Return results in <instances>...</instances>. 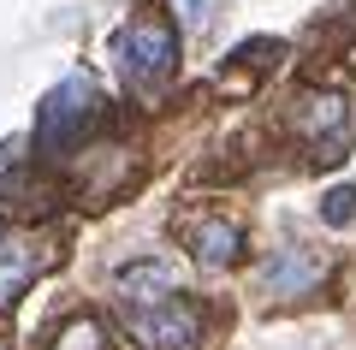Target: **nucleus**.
Segmentation results:
<instances>
[{"mask_svg": "<svg viewBox=\"0 0 356 350\" xmlns=\"http://www.w3.org/2000/svg\"><path fill=\"white\" fill-rule=\"evenodd\" d=\"M297 131H303L309 154H315L321 166H339L344 154H350V107H344L339 95H309L303 107H297Z\"/></svg>", "mask_w": 356, "mask_h": 350, "instance_id": "7ed1b4c3", "label": "nucleus"}, {"mask_svg": "<svg viewBox=\"0 0 356 350\" xmlns=\"http://www.w3.org/2000/svg\"><path fill=\"white\" fill-rule=\"evenodd\" d=\"M95 119V77L89 72H72L42 95L36 107V149L42 154H65L83 143V125Z\"/></svg>", "mask_w": 356, "mask_h": 350, "instance_id": "f257e3e1", "label": "nucleus"}, {"mask_svg": "<svg viewBox=\"0 0 356 350\" xmlns=\"http://www.w3.org/2000/svg\"><path fill=\"white\" fill-rule=\"evenodd\" d=\"M191 255H196V267L220 273V267H232L243 255V232L232 220H202V225H191Z\"/></svg>", "mask_w": 356, "mask_h": 350, "instance_id": "0eeeda50", "label": "nucleus"}, {"mask_svg": "<svg viewBox=\"0 0 356 350\" xmlns=\"http://www.w3.org/2000/svg\"><path fill=\"white\" fill-rule=\"evenodd\" d=\"M36 273H42V250H36V244H24V238L0 244V309H13V303L30 291Z\"/></svg>", "mask_w": 356, "mask_h": 350, "instance_id": "6e6552de", "label": "nucleus"}, {"mask_svg": "<svg viewBox=\"0 0 356 350\" xmlns=\"http://www.w3.org/2000/svg\"><path fill=\"white\" fill-rule=\"evenodd\" d=\"M178 297V267L172 262H131L119 273V303L131 309H161V303Z\"/></svg>", "mask_w": 356, "mask_h": 350, "instance_id": "423d86ee", "label": "nucleus"}, {"mask_svg": "<svg viewBox=\"0 0 356 350\" xmlns=\"http://www.w3.org/2000/svg\"><path fill=\"white\" fill-rule=\"evenodd\" d=\"M321 220H327V225H350V220H356V184L327 190V202H321Z\"/></svg>", "mask_w": 356, "mask_h": 350, "instance_id": "9b49d317", "label": "nucleus"}, {"mask_svg": "<svg viewBox=\"0 0 356 350\" xmlns=\"http://www.w3.org/2000/svg\"><path fill=\"white\" fill-rule=\"evenodd\" d=\"M214 13H220V0H172V18H178L184 36H202L214 24Z\"/></svg>", "mask_w": 356, "mask_h": 350, "instance_id": "9d476101", "label": "nucleus"}, {"mask_svg": "<svg viewBox=\"0 0 356 350\" xmlns=\"http://www.w3.org/2000/svg\"><path fill=\"white\" fill-rule=\"evenodd\" d=\"M321 273H327V262L309 244H285V250H273L261 262V291L267 297H309L321 285Z\"/></svg>", "mask_w": 356, "mask_h": 350, "instance_id": "39448f33", "label": "nucleus"}, {"mask_svg": "<svg viewBox=\"0 0 356 350\" xmlns=\"http://www.w3.org/2000/svg\"><path fill=\"white\" fill-rule=\"evenodd\" d=\"M119 65H125V83H161L178 65V42L161 18H131L119 30Z\"/></svg>", "mask_w": 356, "mask_h": 350, "instance_id": "f03ea898", "label": "nucleus"}, {"mask_svg": "<svg viewBox=\"0 0 356 350\" xmlns=\"http://www.w3.org/2000/svg\"><path fill=\"white\" fill-rule=\"evenodd\" d=\"M54 350H107V333H102V326H95V321L83 315V321H65V326H60Z\"/></svg>", "mask_w": 356, "mask_h": 350, "instance_id": "1a4fd4ad", "label": "nucleus"}, {"mask_svg": "<svg viewBox=\"0 0 356 350\" xmlns=\"http://www.w3.org/2000/svg\"><path fill=\"white\" fill-rule=\"evenodd\" d=\"M0 350H6V344H0Z\"/></svg>", "mask_w": 356, "mask_h": 350, "instance_id": "f8f14e48", "label": "nucleus"}, {"mask_svg": "<svg viewBox=\"0 0 356 350\" xmlns=\"http://www.w3.org/2000/svg\"><path fill=\"white\" fill-rule=\"evenodd\" d=\"M131 338H137L143 350H191L196 333H202V315L191 309V303H161V309H131Z\"/></svg>", "mask_w": 356, "mask_h": 350, "instance_id": "20e7f679", "label": "nucleus"}]
</instances>
